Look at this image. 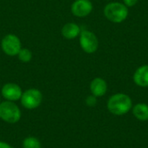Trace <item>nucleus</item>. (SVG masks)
Wrapping results in <instances>:
<instances>
[{"mask_svg":"<svg viewBox=\"0 0 148 148\" xmlns=\"http://www.w3.org/2000/svg\"><path fill=\"white\" fill-rule=\"evenodd\" d=\"M138 3V0H123V3L127 7H133Z\"/></svg>","mask_w":148,"mask_h":148,"instance_id":"obj_16","label":"nucleus"},{"mask_svg":"<svg viewBox=\"0 0 148 148\" xmlns=\"http://www.w3.org/2000/svg\"><path fill=\"white\" fill-rule=\"evenodd\" d=\"M20 101L24 108L28 110L36 109L42 102V94L37 88H29L23 92Z\"/></svg>","mask_w":148,"mask_h":148,"instance_id":"obj_4","label":"nucleus"},{"mask_svg":"<svg viewBox=\"0 0 148 148\" xmlns=\"http://www.w3.org/2000/svg\"><path fill=\"white\" fill-rule=\"evenodd\" d=\"M134 83L141 88L148 87V65H142L139 67L133 76Z\"/></svg>","mask_w":148,"mask_h":148,"instance_id":"obj_10","label":"nucleus"},{"mask_svg":"<svg viewBox=\"0 0 148 148\" xmlns=\"http://www.w3.org/2000/svg\"><path fill=\"white\" fill-rule=\"evenodd\" d=\"M133 108V114L140 121H148V105L146 103H138Z\"/></svg>","mask_w":148,"mask_h":148,"instance_id":"obj_12","label":"nucleus"},{"mask_svg":"<svg viewBox=\"0 0 148 148\" xmlns=\"http://www.w3.org/2000/svg\"><path fill=\"white\" fill-rule=\"evenodd\" d=\"M80 46L88 54L95 53L99 47V40L95 34L90 30H82L80 34Z\"/></svg>","mask_w":148,"mask_h":148,"instance_id":"obj_5","label":"nucleus"},{"mask_svg":"<svg viewBox=\"0 0 148 148\" xmlns=\"http://www.w3.org/2000/svg\"><path fill=\"white\" fill-rule=\"evenodd\" d=\"M1 95L5 99V101H20L23 95V90L19 85L13 82H9L4 84L1 89Z\"/></svg>","mask_w":148,"mask_h":148,"instance_id":"obj_7","label":"nucleus"},{"mask_svg":"<svg viewBox=\"0 0 148 148\" xmlns=\"http://www.w3.org/2000/svg\"><path fill=\"white\" fill-rule=\"evenodd\" d=\"M93 10V3L90 0H75L71 5V12L77 17H85Z\"/></svg>","mask_w":148,"mask_h":148,"instance_id":"obj_8","label":"nucleus"},{"mask_svg":"<svg viewBox=\"0 0 148 148\" xmlns=\"http://www.w3.org/2000/svg\"><path fill=\"white\" fill-rule=\"evenodd\" d=\"M22 147L23 148H42V144L37 138L28 136L23 140Z\"/></svg>","mask_w":148,"mask_h":148,"instance_id":"obj_13","label":"nucleus"},{"mask_svg":"<svg viewBox=\"0 0 148 148\" xmlns=\"http://www.w3.org/2000/svg\"><path fill=\"white\" fill-rule=\"evenodd\" d=\"M105 17L114 23H121L124 22L128 16V8L121 2L108 3L103 10Z\"/></svg>","mask_w":148,"mask_h":148,"instance_id":"obj_2","label":"nucleus"},{"mask_svg":"<svg viewBox=\"0 0 148 148\" xmlns=\"http://www.w3.org/2000/svg\"><path fill=\"white\" fill-rule=\"evenodd\" d=\"M89 88L91 94L95 97H101L105 95L108 91L107 82L101 77H96L94 80H92Z\"/></svg>","mask_w":148,"mask_h":148,"instance_id":"obj_9","label":"nucleus"},{"mask_svg":"<svg viewBox=\"0 0 148 148\" xmlns=\"http://www.w3.org/2000/svg\"><path fill=\"white\" fill-rule=\"evenodd\" d=\"M107 107L108 111L117 116L127 114L133 108L131 98L123 93H117L113 95L108 101Z\"/></svg>","mask_w":148,"mask_h":148,"instance_id":"obj_1","label":"nucleus"},{"mask_svg":"<svg viewBox=\"0 0 148 148\" xmlns=\"http://www.w3.org/2000/svg\"><path fill=\"white\" fill-rule=\"evenodd\" d=\"M17 57L23 62H29L32 59V52L29 49H21Z\"/></svg>","mask_w":148,"mask_h":148,"instance_id":"obj_14","label":"nucleus"},{"mask_svg":"<svg viewBox=\"0 0 148 148\" xmlns=\"http://www.w3.org/2000/svg\"><path fill=\"white\" fill-rule=\"evenodd\" d=\"M1 48L4 54L9 56H17L22 49V43L18 36L14 34L6 35L1 42Z\"/></svg>","mask_w":148,"mask_h":148,"instance_id":"obj_6","label":"nucleus"},{"mask_svg":"<svg viewBox=\"0 0 148 148\" xmlns=\"http://www.w3.org/2000/svg\"><path fill=\"white\" fill-rule=\"evenodd\" d=\"M0 148H12V147L9 143L0 140Z\"/></svg>","mask_w":148,"mask_h":148,"instance_id":"obj_17","label":"nucleus"},{"mask_svg":"<svg viewBox=\"0 0 148 148\" xmlns=\"http://www.w3.org/2000/svg\"><path fill=\"white\" fill-rule=\"evenodd\" d=\"M22 117L19 107L14 101H3L0 102V119L8 124L17 123Z\"/></svg>","mask_w":148,"mask_h":148,"instance_id":"obj_3","label":"nucleus"},{"mask_svg":"<svg viewBox=\"0 0 148 148\" xmlns=\"http://www.w3.org/2000/svg\"><path fill=\"white\" fill-rule=\"evenodd\" d=\"M1 96H2V95H1V92H0V102H1Z\"/></svg>","mask_w":148,"mask_h":148,"instance_id":"obj_18","label":"nucleus"},{"mask_svg":"<svg viewBox=\"0 0 148 148\" xmlns=\"http://www.w3.org/2000/svg\"><path fill=\"white\" fill-rule=\"evenodd\" d=\"M86 104L88 106V107H95L97 103V97H95V95H91L89 96H88L86 98Z\"/></svg>","mask_w":148,"mask_h":148,"instance_id":"obj_15","label":"nucleus"},{"mask_svg":"<svg viewBox=\"0 0 148 148\" xmlns=\"http://www.w3.org/2000/svg\"><path fill=\"white\" fill-rule=\"evenodd\" d=\"M81 28L75 23H68L63 25L62 29V35L66 39H75L81 34Z\"/></svg>","mask_w":148,"mask_h":148,"instance_id":"obj_11","label":"nucleus"}]
</instances>
